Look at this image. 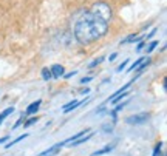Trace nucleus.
Returning <instances> with one entry per match:
<instances>
[{"label": "nucleus", "mask_w": 167, "mask_h": 156, "mask_svg": "<svg viewBox=\"0 0 167 156\" xmlns=\"http://www.w3.org/2000/svg\"><path fill=\"white\" fill-rule=\"evenodd\" d=\"M114 124H116V121H114V119H113L111 122H107V124H104V125H102V132H105V133H110L111 130L114 128Z\"/></svg>", "instance_id": "10"}, {"label": "nucleus", "mask_w": 167, "mask_h": 156, "mask_svg": "<svg viewBox=\"0 0 167 156\" xmlns=\"http://www.w3.org/2000/svg\"><path fill=\"white\" fill-rule=\"evenodd\" d=\"M25 138H28V135L25 133V135H22V136H19V138H16L14 141H11V142H8L6 145H5V148H11L14 144H17V142H20V141H23V139H25Z\"/></svg>", "instance_id": "12"}, {"label": "nucleus", "mask_w": 167, "mask_h": 156, "mask_svg": "<svg viewBox=\"0 0 167 156\" xmlns=\"http://www.w3.org/2000/svg\"><path fill=\"white\" fill-rule=\"evenodd\" d=\"M102 60H104V57H98L96 60H93V62H91V63H90L88 67H90V68H93V67H96V65H99V63H101Z\"/></svg>", "instance_id": "16"}, {"label": "nucleus", "mask_w": 167, "mask_h": 156, "mask_svg": "<svg viewBox=\"0 0 167 156\" xmlns=\"http://www.w3.org/2000/svg\"><path fill=\"white\" fill-rule=\"evenodd\" d=\"M149 65H150V59L147 57V59H146L144 62H142V63H141V65H139L138 68H135V70H136L138 73H142V71H144V70H146V68H147Z\"/></svg>", "instance_id": "13"}, {"label": "nucleus", "mask_w": 167, "mask_h": 156, "mask_svg": "<svg viewBox=\"0 0 167 156\" xmlns=\"http://www.w3.org/2000/svg\"><path fill=\"white\" fill-rule=\"evenodd\" d=\"M156 46H158V42H156V40L150 42V43L147 45V48H146V53H147V54H149V53H152V51H153V49H155Z\"/></svg>", "instance_id": "15"}, {"label": "nucleus", "mask_w": 167, "mask_h": 156, "mask_svg": "<svg viewBox=\"0 0 167 156\" xmlns=\"http://www.w3.org/2000/svg\"><path fill=\"white\" fill-rule=\"evenodd\" d=\"M127 63H129V59H125V60H124V62H122L121 65L118 67V71H122V70H124V68L127 67Z\"/></svg>", "instance_id": "19"}, {"label": "nucleus", "mask_w": 167, "mask_h": 156, "mask_svg": "<svg viewBox=\"0 0 167 156\" xmlns=\"http://www.w3.org/2000/svg\"><path fill=\"white\" fill-rule=\"evenodd\" d=\"M149 118H150V114H149V113H139V114L129 116V118L125 119V122H127V124H130V125H139V124L147 122V121H149Z\"/></svg>", "instance_id": "2"}, {"label": "nucleus", "mask_w": 167, "mask_h": 156, "mask_svg": "<svg viewBox=\"0 0 167 156\" xmlns=\"http://www.w3.org/2000/svg\"><path fill=\"white\" fill-rule=\"evenodd\" d=\"M91 79H93V77H84V79L81 81V84H87V82H90Z\"/></svg>", "instance_id": "24"}, {"label": "nucleus", "mask_w": 167, "mask_h": 156, "mask_svg": "<svg viewBox=\"0 0 167 156\" xmlns=\"http://www.w3.org/2000/svg\"><path fill=\"white\" fill-rule=\"evenodd\" d=\"M146 59H147V57H139V59H136V60H135V63H132V65L129 67V70H127V71H135V68H138V67H139L142 62H144Z\"/></svg>", "instance_id": "11"}, {"label": "nucleus", "mask_w": 167, "mask_h": 156, "mask_svg": "<svg viewBox=\"0 0 167 156\" xmlns=\"http://www.w3.org/2000/svg\"><path fill=\"white\" fill-rule=\"evenodd\" d=\"M37 122V118H31V119H28L27 122H25V127H31V125H34Z\"/></svg>", "instance_id": "17"}, {"label": "nucleus", "mask_w": 167, "mask_h": 156, "mask_svg": "<svg viewBox=\"0 0 167 156\" xmlns=\"http://www.w3.org/2000/svg\"><path fill=\"white\" fill-rule=\"evenodd\" d=\"M8 141V136H3V138H0V144H5Z\"/></svg>", "instance_id": "25"}, {"label": "nucleus", "mask_w": 167, "mask_h": 156, "mask_svg": "<svg viewBox=\"0 0 167 156\" xmlns=\"http://www.w3.org/2000/svg\"><path fill=\"white\" fill-rule=\"evenodd\" d=\"M78 74V71H71V73H68V74H65V77L68 79V77H73V76H76Z\"/></svg>", "instance_id": "23"}, {"label": "nucleus", "mask_w": 167, "mask_h": 156, "mask_svg": "<svg viewBox=\"0 0 167 156\" xmlns=\"http://www.w3.org/2000/svg\"><path fill=\"white\" fill-rule=\"evenodd\" d=\"M64 145V142H59V144H54V145H51L48 150H45V151H42L40 154H37V156H56L59 151H60V147Z\"/></svg>", "instance_id": "3"}, {"label": "nucleus", "mask_w": 167, "mask_h": 156, "mask_svg": "<svg viewBox=\"0 0 167 156\" xmlns=\"http://www.w3.org/2000/svg\"><path fill=\"white\" fill-rule=\"evenodd\" d=\"M42 77H43L45 81H50L51 77H53V76H51V71H50L48 68H43V70H42Z\"/></svg>", "instance_id": "14"}, {"label": "nucleus", "mask_w": 167, "mask_h": 156, "mask_svg": "<svg viewBox=\"0 0 167 156\" xmlns=\"http://www.w3.org/2000/svg\"><path fill=\"white\" fill-rule=\"evenodd\" d=\"M114 148V144H108V145H105V147H102L101 150H98V151H94L91 156H101V154H105V153H108V151H111Z\"/></svg>", "instance_id": "8"}, {"label": "nucleus", "mask_w": 167, "mask_h": 156, "mask_svg": "<svg viewBox=\"0 0 167 156\" xmlns=\"http://www.w3.org/2000/svg\"><path fill=\"white\" fill-rule=\"evenodd\" d=\"M161 145H162V144H158V145L155 147V150H153V156H161Z\"/></svg>", "instance_id": "18"}, {"label": "nucleus", "mask_w": 167, "mask_h": 156, "mask_svg": "<svg viewBox=\"0 0 167 156\" xmlns=\"http://www.w3.org/2000/svg\"><path fill=\"white\" fill-rule=\"evenodd\" d=\"M50 71H51V76H53V77H60V76H64V67L59 65V63L53 65V67L50 68Z\"/></svg>", "instance_id": "6"}, {"label": "nucleus", "mask_w": 167, "mask_h": 156, "mask_svg": "<svg viewBox=\"0 0 167 156\" xmlns=\"http://www.w3.org/2000/svg\"><path fill=\"white\" fill-rule=\"evenodd\" d=\"M40 103H42V100H40V99H39V100H36V102H33L31 105H30V107L27 108V111H25V113H27V114H34V113H36V111L39 110Z\"/></svg>", "instance_id": "7"}, {"label": "nucleus", "mask_w": 167, "mask_h": 156, "mask_svg": "<svg viewBox=\"0 0 167 156\" xmlns=\"http://www.w3.org/2000/svg\"><path fill=\"white\" fill-rule=\"evenodd\" d=\"M136 49H138V51H142V49H144V42H139L138 46H136Z\"/></svg>", "instance_id": "22"}, {"label": "nucleus", "mask_w": 167, "mask_h": 156, "mask_svg": "<svg viewBox=\"0 0 167 156\" xmlns=\"http://www.w3.org/2000/svg\"><path fill=\"white\" fill-rule=\"evenodd\" d=\"M14 113V108L13 107H9V108H6V110H3L2 113H0V124H2L3 122V119H6L9 114H13Z\"/></svg>", "instance_id": "9"}, {"label": "nucleus", "mask_w": 167, "mask_h": 156, "mask_svg": "<svg viewBox=\"0 0 167 156\" xmlns=\"http://www.w3.org/2000/svg\"><path fill=\"white\" fill-rule=\"evenodd\" d=\"M23 116H25V114H22V116H20V119H19V121L16 122V125H14V128H17V127H20V125H22V122H23V121H25V119H23Z\"/></svg>", "instance_id": "20"}, {"label": "nucleus", "mask_w": 167, "mask_h": 156, "mask_svg": "<svg viewBox=\"0 0 167 156\" xmlns=\"http://www.w3.org/2000/svg\"><path fill=\"white\" fill-rule=\"evenodd\" d=\"M155 34H156V28H153V30H152V31H150V33L147 34V39H152V37H153Z\"/></svg>", "instance_id": "21"}, {"label": "nucleus", "mask_w": 167, "mask_h": 156, "mask_svg": "<svg viewBox=\"0 0 167 156\" xmlns=\"http://www.w3.org/2000/svg\"><path fill=\"white\" fill-rule=\"evenodd\" d=\"M116 56H118V54H116V53H113V54L110 56V60H114V59H116Z\"/></svg>", "instance_id": "26"}, {"label": "nucleus", "mask_w": 167, "mask_h": 156, "mask_svg": "<svg viewBox=\"0 0 167 156\" xmlns=\"http://www.w3.org/2000/svg\"><path fill=\"white\" fill-rule=\"evenodd\" d=\"M82 103H85V100H73V102L67 103V105H64V113H70V111H73V110H74V108H78L79 105H82Z\"/></svg>", "instance_id": "4"}, {"label": "nucleus", "mask_w": 167, "mask_h": 156, "mask_svg": "<svg viewBox=\"0 0 167 156\" xmlns=\"http://www.w3.org/2000/svg\"><path fill=\"white\" fill-rule=\"evenodd\" d=\"M91 136H93V133H90V132H88V135H87V136L84 135V136H81V138L74 139V141H71V142H68V144H70V147H78V145H81V144L87 142V141H88Z\"/></svg>", "instance_id": "5"}, {"label": "nucleus", "mask_w": 167, "mask_h": 156, "mask_svg": "<svg viewBox=\"0 0 167 156\" xmlns=\"http://www.w3.org/2000/svg\"><path fill=\"white\" fill-rule=\"evenodd\" d=\"M107 31H108V20L94 9L85 11L74 23V37L82 45H88L104 37Z\"/></svg>", "instance_id": "1"}]
</instances>
